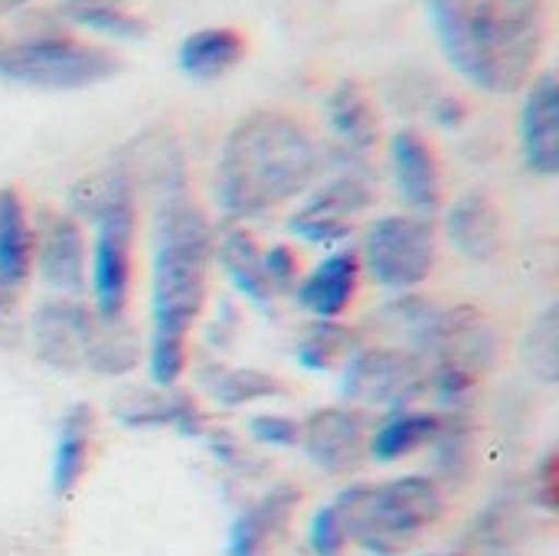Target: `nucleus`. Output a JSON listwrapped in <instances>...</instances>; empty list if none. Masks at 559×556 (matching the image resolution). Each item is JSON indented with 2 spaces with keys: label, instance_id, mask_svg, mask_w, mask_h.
<instances>
[{
  "label": "nucleus",
  "instance_id": "1",
  "mask_svg": "<svg viewBox=\"0 0 559 556\" xmlns=\"http://www.w3.org/2000/svg\"><path fill=\"white\" fill-rule=\"evenodd\" d=\"M324 170V147L288 111H252L233 125L216 157L213 193L226 220L262 216L305 193Z\"/></svg>",
  "mask_w": 559,
  "mask_h": 556
},
{
  "label": "nucleus",
  "instance_id": "2",
  "mask_svg": "<svg viewBox=\"0 0 559 556\" xmlns=\"http://www.w3.org/2000/svg\"><path fill=\"white\" fill-rule=\"evenodd\" d=\"M445 62L488 95L534 79L547 39V0H426Z\"/></svg>",
  "mask_w": 559,
  "mask_h": 556
},
{
  "label": "nucleus",
  "instance_id": "3",
  "mask_svg": "<svg viewBox=\"0 0 559 556\" xmlns=\"http://www.w3.org/2000/svg\"><path fill=\"white\" fill-rule=\"evenodd\" d=\"M213 223L183 190L157 200L151 262V341L190 344L210 298Z\"/></svg>",
  "mask_w": 559,
  "mask_h": 556
},
{
  "label": "nucleus",
  "instance_id": "4",
  "mask_svg": "<svg viewBox=\"0 0 559 556\" xmlns=\"http://www.w3.org/2000/svg\"><path fill=\"white\" fill-rule=\"evenodd\" d=\"M331 508L350 544L370 556H403L445 514V492L432 475H400L383 485H350Z\"/></svg>",
  "mask_w": 559,
  "mask_h": 556
},
{
  "label": "nucleus",
  "instance_id": "5",
  "mask_svg": "<svg viewBox=\"0 0 559 556\" xmlns=\"http://www.w3.org/2000/svg\"><path fill=\"white\" fill-rule=\"evenodd\" d=\"M121 69V59L88 39H79L66 29L43 36H16L0 46V79L49 88L75 92L111 79Z\"/></svg>",
  "mask_w": 559,
  "mask_h": 556
},
{
  "label": "nucleus",
  "instance_id": "6",
  "mask_svg": "<svg viewBox=\"0 0 559 556\" xmlns=\"http://www.w3.org/2000/svg\"><path fill=\"white\" fill-rule=\"evenodd\" d=\"M360 269L390 292H416L426 285L439 262L436 226L416 213H390L364 229L357 249Z\"/></svg>",
  "mask_w": 559,
  "mask_h": 556
},
{
  "label": "nucleus",
  "instance_id": "7",
  "mask_svg": "<svg viewBox=\"0 0 559 556\" xmlns=\"http://www.w3.org/2000/svg\"><path fill=\"white\" fill-rule=\"evenodd\" d=\"M334 174L288 216V233L311 246H341L354 233V220L377 203V184L367 157L334 151Z\"/></svg>",
  "mask_w": 559,
  "mask_h": 556
},
{
  "label": "nucleus",
  "instance_id": "8",
  "mask_svg": "<svg viewBox=\"0 0 559 556\" xmlns=\"http://www.w3.org/2000/svg\"><path fill=\"white\" fill-rule=\"evenodd\" d=\"M88 252V292L92 311L102 321H121L131 305L134 285V239H138V200L118 203L95 223Z\"/></svg>",
  "mask_w": 559,
  "mask_h": 556
},
{
  "label": "nucleus",
  "instance_id": "9",
  "mask_svg": "<svg viewBox=\"0 0 559 556\" xmlns=\"http://www.w3.org/2000/svg\"><path fill=\"white\" fill-rule=\"evenodd\" d=\"M429 393V364L406 347H360L341 367V397L354 406L406 410Z\"/></svg>",
  "mask_w": 559,
  "mask_h": 556
},
{
  "label": "nucleus",
  "instance_id": "10",
  "mask_svg": "<svg viewBox=\"0 0 559 556\" xmlns=\"http://www.w3.org/2000/svg\"><path fill=\"white\" fill-rule=\"evenodd\" d=\"M498 357H501V331L491 321V315L475 305L442 308L423 354L426 364H455L475 377L491 374Z\"/></svg>",
  "mask_w": 559,
  "mask_h": 556
},
{
  "label": "nucleus",
  "instance_id": "11",
  "mask_svg": "<svg viewBox=\"0 0 559 556\" xmlns=\"http://www.w3.org/2000/svg\"><path fill=\"white\" fill-rule=\"evenodd\" d=\"M370 426L357 406H324L301 419V439L308 462L328 475H350L367 459Z\"/></svg>",
  "mask_w": 559,
  "mask_h": 556
},
{
  "label": "nucleus",
  "instance_id": "12",
  "mask_svg": "<svg viewBox=\"0 0 559 556\" xmlns=\"http://www.w3.org/2000/svg\"><path fill=\"white\" fill-rule=\"evenodd\" d=\"M33 272L59 298H79L88 292V242L75 216L49 213L36 226Z\"/></svg>",
  "mask_w": 559,
  "mask_h": 556
},
{
  "label": "nucleus",
  "instance_id": "13",
  "mask_svg": "<svg viewBox=\"0 0 559 556\" xmlns=\"http://www.w3.org/2000/svg\"><path fill=\"white\" fill-rule=\"evenodd\" d=\"M111 167L128 180L134 197L154 193L157 200L187 190V157L180 141L167 128H151L131 138L111 161Z\"/></svg>",
  "mask_w": 559,
  "mask_h": 556
},
{
  "label": "nucleus",
  "instance_id": "14",
  "mask_svg": "<svg viewBox=\"0 0 559 556\" xmlns=\"http://www.w3.org/2000/svg\"><path fill=\"white\" fill-rule=\"evenodd\" d=\"M95 324V311L79 298H52L43 301L29 318L33 354L52 370H82L85 344Z\"/></svg>",
  "mask_w": 559,
  "mask_h": 556
},
{
  "label": "nucleus",
  "instance_id": "15",
  "mask_svg": "<svg viewBox=\"0 0 559 556\" xmlns=\"http://www.w3.org/2000/svg\"><path fill=\"white\" fill-rule=\"evenodd\" d=\"M390 167L403 203L432 220L442 210V167L432 141L416 128H400L390 134Z\"/></svg>",
  "mask_w": 559,
  "mask_h": 556
},
{
  "label": "nucleus",
  "instance_id": "16",
  "mask_svg": "<svg viewBox=\"0 0 559 556\" xmlns=\"http://www.w3.org/2000/svg\"><path fill=\"white\" fill-rule=\"evenodd\" d=\"M521 154L531 174L537 177H557L559 174V85L557 75L547 69L527 82L521 118Z\"/></svg>",
  "mask_w": 559,
  "mask_h": 556
},
{
  "label": "nucleus",
  "instance_id": "17",
  "mask_svg": "<svg viewBox=\"0 0 559 556\" xmlns=\"http://www.w3.org/2000/svg\"><path fill=\"white\" fill-rule=\"evenodd\" d=\"M445 236L468 262L488 265L504 252V213L488 190L462 193L445 213Z\"/></svg>",
  "mask_w": 559,
  "mask_h": 556
},
{
  "label": "nucleus",
  "instance_id": "18",
  "mask_svg": "<svg viewBox=\"0 0 559 556\" xmlns=\"http://www.w3.org/2000/svg\"><path fill=\"white\" fill-rule=\"evenodd\" d=\"M360 275L364 269H360L357 249H347V246L331 249L308 275L298 279L295 298L318 321H341V315H347L357 301Z\"/></svg>",
  "mask_w": 559,
  "mask_h": 556
},
{
  "label": "nucleus",
  "instance_id": "19",
  "mask_svg": "<svg viewBox=\"0 0 559 556\" xmlns=\"http://www.w3.org/2000/svg\"><path fill=\"white\" fill-rule=\"evenodd\" d=\"M298 505H301V492L295 485L269 488L233 521L223 556H272L275 544L285 537Z\"/></svg>",
  "mask_w": 559,
  "mask_h": 556
},
{
  "label": "nucleus",
  "instance_id": "20",
  "mask_svg": "<svg viewBox=\"0 0 559 556\" xmlns=\"http://www.w3.org/2000/svg\"><path fill=\"white\" fill-rule=\"evenodd\" d=\"M213 259L219 262V269L233 282V288L246 301L265 308V305H272L278 298L275 288L265 279L262 246H259V239L242 223L226 220L223 226H213Z\"/></svg>",
  "mask_w": 559,
  "mask_h": 556
},
{
  "label": "nucleus",
  "instance_id": "21",
  "mask_svg": "<svg viewBox=\"0 0 559 556\" xmlns=\"http://www.w3.org/2000/svg\"><path fill=\"white\" fill-rule=\"evenodd\" d=\"M118 419L131 429H174L183 439H203V433L210 429L200 403L177 387L131 393L118 406Z\"/></svg>",
  "mask_w": 559,
  "mask_h": 556
},
{
  "label": "nucleus",
  "instance_id": "22",
  "mask_svg": "<svg viewBox=\"0 0 559 556\" xmlns=\"http://www.w3.org/2000/svg\"><path fill=\"white\" fill-rule=\"evenodd\" d=\"M36 262V229L29 223L26 203L16 187L0 190V292L23 295L33 279Z\"/></svg>",
  "mask_w": 559,
  "mask_h": 556
},
{
  "label": "nucleus",
  "instance_id": "23",
  "mask_svg": "<svg viewBox=\"0 0 559 556\" xmlns=\"http://www.w3.org/2000/svg\"><path fill=\"white\" fill-rule=\"evenodd\" d=\"M324 108H328V125L341 141V151L367 157L380 144V115L370 92L360 82L354 79L337 82Z\"/></svg>",
  "mask_w": 559,
  "mask_h": 556
},
{
  "label": "nucleus",
  "instance_id": "24",
  "mask_svg": "<svg viewBox=\"0 0 559 556\" xmlns=\"http://www.w3.org/2000/svg\"><path fill=\"white\" fill-rule=\"evenodd\" d=\"M249 52V43L233 26H203L177 46V66L193 82H216L229 75Z\"/></svg>",
  "mask_w": 559,
  "mask_h": 556
},
{
  "label": "nucleus",
  "instance_id": "25",
  "mask_svg": "<svg viewBox=\"0 0 559 556\" xmlns=\"http://www.w3.org/2000/svg\"><path fill=\"white\" fill-rule=\"evenodd\" d=\"M442 413H426V410H390L370 433L367 439V456L377 459L380 465H393L400 459H409L423 449L432 446L439 436Z\"/></svg>",
  "mask_w": 559,
  "mask_h": 556
},
{
  "label": "nucleus",
  "instance_id": "26",
  "mask_svg": "<svg viewBox=\"0 0 559 556\" xmlns=\"http://www.w3.org/2000/svg\"><path fill=\"white\" fill-rule=\"evenodd\" d=\"M92 439H95V410L88 403H72L62 419H59V433H56V449H52V495L66 498L75 492V485L82 482L85 469H88V456H92Z\"/></svg>",
  "mask_w": 559,
  "mask_h": 556
},
{
  "label": "nucleus",
  "instance_id": "27",
  "mask_svg": "<svg viewBox=\"0 0 559 556\" xmlns=\"http://www.w3.org/2000/svg\"><path fill=\"white\" fill-rule=\"evenodd\" d=\"M134 367H141V338L128 324V318L121 321L95 318L88 344H85L82 370H92L98 377H124Z\"/></svg>",
  "mask_w": 559,
  "mask_h": 556
},
{
  "label": "nucleus",
  "instance_id": "28",
  "mask_svg": "<svg viewBox=\"0 0 559 556\" xmlns=\"http://www.w3.org/2000/svg\"><path fill=\"white\" fill-rule=\"evenodd\" d=\"M432 462H436V482L439 485H462L478 456V426L472 413H442L439 436L432 439Z\"/></svg>",
  "mask_w": 559,
  "mask_h": 556
},
{
  "label": "nucleus",
  "instance_id": "29",
  "mask_svg": "<svg viewBox=\"0 0 559 556\" xmlns=\"http://www.w3.org/2000/svg\"><path fill=\"white\" fill-rule=\"evenodd\" d=\"M203 387L219 406H229V410H239L259 400H275V397H285L288 390L285 380L259 367H206Z\"/></svg>",
  "mask_w": 559,
  "mask_h": 556
},
{
  "label": "nucleus",
  "instance_id": "30",
  "mask_svg": "<svg viewBox=\"0 0 559 556\" xmlns=\"http://www.w3.org/2000/svg\"><path fill=\"white\" fill-rule=\"evenodd\" d=\"M360 351V334L341 321H314L301 331L295 357L311 374H328L344 367Z\"/></svg>",
  "mask_w": 559,
  "mask_h": 556
},
{
  "label": "nucleus",
  "instance_id": "31",
  "mask_svg": "<svg viewBox=\"0 0 559 556\" xmlns=\"http://www.w3.org/2000/svg\"><path fill=\"white\" fill-rule=\"evenodd\" d=\"M69 216H75V220H88V223H95L102 213H108L111 206H118V203H128V200H138L134 197V190L128 187V180L108 164V167H102V170H95V174H85V177H79L72 187H69Z\"/></svg>",
  "mask_w": 559,
  "mask_h": 556
},
{
  "label": "nucleus",
  "instance_id": "32",
  "mask_svg": "<svg viewBox=\"0 0 559 556\" xmlns=\"http://www.w3.org/2000/svg\"><path fill=\"white\" fill-rule=\"evenodd\" d=\"M521 360L527 374L547 387L559 380V305H547L521 341Z\"/></svg>",
  "mask_w": 559,
  "mask_h": 556
},
{
  "label": "nucleus",
  "instance_id": "33",
  "mask_svg": "<svg viewBox=\"0 0 559 556\" xmlns=\"http://www.w3.org/2000/svg\"><path fill=\"white\" fill-rule=\"evenodd\" d=\"M62 23H72L79 29L108 36V39H144L147 36V20L124 7H72L59 10Z\"/></svg>",
  "mask_w": 559,
  "mask_h": 556
},
{
  "label": "nucleus",
  "instance_id": "34",
  "mask_svg": "<svg viewBox=\"0 0 559 556\" xmlns=\"http://www.w3.org/2000/svg\"><path fill=\"white\" fill-rule=\"evenodd\" d=\"M478 387L481 377L455 364H429V393H436L445 413H472L478 400Z\"/></svg>",
  "mask_w": 559,
  "mask_h": 556
},
{
  "label": "nucleus",
  "instance_id": "35",
  "mask_svg": "<svg viewBox=\"0 0 559 556\" xmlns=\"http://www.w3.org/2000/svg\"><path fill=\"white\" fill-rule=\"evenodd\" d=\"M347 544H350V537H347L337 511L331 505L318 508L308 521V551H311V556H344Z\"/></svg>",
  "mask_w": 559,
  "mask_h": 556
},
{
  "label": "nucleus",
  "instance_id": "36",
  "mask_svg": "<svg viewBox=\"0 0 559 556\" xmlns=\"http://www.w3.org/2000/svg\"><path fill=\"white\" fill-rule=\"evenodd\" d=\"M249 436L259 446L295 449L301 439V419L285 416V413H255V416H249Z\"/></svg>",
  "mask_w": 559,
  "mask_h": 556
},
{
  "label": "nucleus",
  "instance_id": "37",
  "mask_svg": "<svg viewBox=\"0 0 559 556\" xmlns=\"http://www.w3.org/2000/svg\"><path fill=\"white\" fill-rule=\"evenodd\" d=\"M262 265H265V279L275 288V295L292 292L301 279V259L288 242H272L262 249Z\"/></svg>",
  "mask_w": 559,
  "mask_h": 556
},
{
  "label": "nucleus",
  "instance_id": "38",
  "mask_svg": "<svg viewBox=\"0 0 559 556\" xmlns=\"http://www.w3.org/2000/svg\"><path fill=\"white\" fill-rule=\"evenodd\" d=\"M531 501H534L540 511H547V514H554V511H557V505H559L557 452H547V456L537 462L534 478H531Z\"/></svg>",
  "mask_w": 559,
  "mask_h": 556
},
{
  "label": "nucleus",
  "instance_id": "39",
  "mask_svg": "<svg viewBox=\"0 0 559 556\" xmlns=\"http://www.w3.org/2000/svg\"><path fill=\"white\" fill-rule=\"evenodd\" d=\"M203 442H206L210 456H213L223 469L239 472V469L249 465V452H246V446H242L233 433H226V429H206V433H203Z\"/></svg>",
  "mask_w": 559,
  "mask_h": 556
},
{
  "label": "nucleus",
  "instance_id": "40",
  "mask_svg": "<svg viewBox=\"0 0 559 556\" xmlns=\"http://www.w3.org/2000/svg\"><path fill=\"white\" fill-rule=\"evenodd\" d=\"M429 118L439 128H459L468 118V105H465V98H459L452 92H439L429 98Z\"/></svg>",
  "mask_w": 559,
  "mask_h": 556
},
{
  "label": "nucleus",
  "instance_id": "41",
  "mask_svg": "<svg viewBox=\"0 0 559 556\" xmlns=\"http://www.w3.org/2000/svg\"><path fill=\"white\" fill-rule=\"evenodd\" d=\"M20 341V295L0 292V347H13Z\"/></svg>",
  "mask_w": 559,
  "mask_h": 556
},
{
  "label": "nucleus",
  "instance_id": "42",
  "mask_svg": "<svg viewBox=\"0 0 559 556\" xmlns=\"http://www.w3.org/2000/svg\"><path fill=\"white\" fill-rule=\"evenodd\" d=\"M59 10H72V7H124V0H56Z\"/></svg>",
  "mask_w": 559,
  "mask_h": 556
},
{
  "label": "nucleus",
  "instance_id": "43",
  "mask_svg": "<svg viewBox=\"0 0 559 556\" xmlns=\"http://www.w3.org/2000/svg\"><path fill=\"white\" fill-rule=\"evenodd\" d=\"M33 0H0V16H10V13H16V10H23V7H29Z\"/></svg>",
  "mask_w": 559,
  "mask_h": 556
},
{
  "label": "nucleus",
  "instance_id": "44",
  "mask_svg": "<svg viewBox=\"0 0 559 556\" xmlns=\"http://www.w3.org/2000/svg\"><path fill=\"white\" fill-rule=\"evenodd\" d=\"M3 43H7V39H3V33H0V46H3Z\"/></svg>",
  "mask_w": 559,
  "mask_h": 556
}]
</instances>
